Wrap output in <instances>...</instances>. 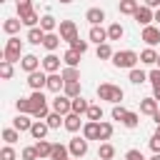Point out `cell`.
Listing matches in <instances>:
<instances>
[{"mask_svg": "<svg viewBox=\"0 0 160 160\" xmlns=\"http://www.w3.org/2000/svg\"><path fill=\"white\" fill-rule=\"evenodd\" d=\"M138 60H140V55L135 50H118L112 55V65L115 68H125V70H132L138 65Z\"/></svg>", "mask_w": 160, "mask_h": 160, "instance_id": "6da1fadb", "label": "cell"}, {"mask_svg": "<svg viewBox=\"0 0 160 160\" xmlns=\"http://www.w3.org/2000/svg\"><path fill=\"white\" fill-rule=\"evenodd\" d=\"M30 102H32V118L38 120H48V98L42 95V90H32L30 95Z\"/></svg>", "mask_w": 160, "mask_h": 160, "instance_id": "7a4b0ae2", "label": "cell"}, {"mask_svg": "<svg viewBox=\"0 0 160 160\" xmlns=\"http://www.w3.org/2000/svg\"><path fill=\"white\" fill-rule=\"evenodd\" d=\"M22 40L20 38H10L8 42H5V50H2V60H8V62H20L22 58Z\"/></svg>", "mask_w": 160, "mask_h": 160, "instance_id": "3957f363", "label": "cell"}, {"mask_svg": "<svg viewBox=\"0 0 160 160\" xmlns=\"http://www.w3.org/2000/svg\"><path fill=\"white\" fill-rule=\"evenodd\" d=\"M98 98L118 105V102L122 100V90H120L118 85H112V82H102V85H98Z\"/></svg>", "mask_w": 160, "mask_h": 160, "instance_id": "277c9868", "label": "cell"}, {"mask_svg": "<svg viewBox=\"0 0 160 160\" xmlns=\"http://www.w3.org/2000/svg\"><path fill=\"white\" fill-rule=\"evenodd\" d=\"M65 42H72V40H78L80 35H78V25L72 22V20H60V32H58Z\"/></svg>", "mask_w": 160, "mask_h": 160, "instance_id": "5b68a950", "label": "cell"}, {"mask_svg": "<svg viewBox=\"0 0 160 160\" xmlns=\"http://www.w3.org/2000/svg\"><path fill=\"white\" fill-rule=\"evenodd\" d=\"M52 112H60L62 118L72 112V100L68 95H55L52 98Z\"/></svg>", "mask_w": 160, "mask_h": 160, "instance_id": "8992f818", "label": "cell"}, {"mask_svg": "<svg viewBox=\"0 0 160 160\" xmlns=\"http://www.w3.org/2000/svg\"><path fill=\"white\" fill-rule=\"evenodd\" d=\"M132 18H135V22H138V25L148 28V25L155 20V12H152V8H148V5H140V8H138V12H135Z\"/></svg>", "mask_w": 160, "mask_h": 160, "instance_id": "52a82bcc", "label": "cell"}, {"mask_svg": "<svg viewBox=\"0 0 160 160\" xmlns=\"http://www.w3.org/2000/svg\"><path fill=\"white\" fill-rule=\"evenodd\" d=\"M140 40H145V45H148V48H155V45L160 42V28H155V25H148V28H142V35H140Z\"/></svg>", "mask_w": 160, "mask_h": 160, "instance_id": "ba28073f", "label": "cell"}, {"mask_svg": "<svg viewBox=\"0 0 160 160\" xmlns=\"http://www.w3.org/2000/svg\"><path fill=\"white\" fill-rule=\"evenodd\" d=\"M28 85H30V90H42V88H48V75L42 70H35L28 75Z\"/></svg>", "mask_w": 160, "mask_h": 160, "instance_id": "9c48e42d", "label": "cell"}, {"mask_svg": "<svg viewBox=\"0 0 160 160\" xmlns=\"http://www.w3.org/2000/svg\"><path fill=\"white\" fill-rule=\"evenodd\" d=\"M68 150H70L72 158H82V155L88 152V140H85V138H72V140L68 142Z\"/></svg>", "mask_w": 160, "mask_h": 160, "instance_id": "30bf717a", "label": "cell"}, {"mask_svg": "<svg viewBox=\"0 0 160 160\" xmlns=\"http://www.w3.org/2000/svg\"><path fill=\"white\" fill-rule=\"evenodd\" d=\"M42 70H45L48 75L58 72V70H60V58H58L55 52H48V55L42 58Z\"/></svg>", "mask_w": 160, "mask_h": 160, "instance_id": "8fae6325", "label": "cell"}, {"mask_svg": "<svg viewBox=\"0 0 160 160\" xmlns=\"http://www.w3.org/2000/svg\"><path fill=\"white\" fill-rule=\"evenodd\" d=\"M158 110H160V102H158L155 98H142V100H140V112H142V115H150V118H152Z\"/></svg>", "mask_w": 160, "mask_h": 160, "instance_id": "7c38bea8", "label": "cell"}, {"mask_svg": "<svg viewBox=\"0 0 160 160\" xmlns=\"http://www.w3.org/2000/svg\"><path fill=\"white\" fill-rule=\"evenodd\" d=\"M88 38H90L95 45H102V42H108V30H102V25H92L90 32H88Z\"/></svg>", "mask_w": 160, "mask_h": 160, "instance_id": "4fadbf2b", "label": "cell"}, {"mask_svg": "<svg viewBox=\"0 0 160 160\" xmlns=\"http://www.w3.org/2000/svg\"><path fill=\"white\" fill-rule=\"evenodd\" d=\"M20 68L30 75V72H35L38 68H40V58L38 55H22V60H20Z\"/></svg>", "mask_w": 160, "mask_h": 160, "instance_id": "5bb4252c", "label": "cell"}, {"mask_svg": "<svg viewBox=\"0 0 160 160\" xmlns=\"http://www.w3.org/2000/svg\"><path fill=\"white\" fill-rule=\"evenodd\" d=\"M82 138L85 140H100V122H85L82 125Z\"/></svg>", "mask_w": 160, "mask_h": 160, "instance_id": "9a60e30c", "label": "cell"}, {"mask_svg": "<svg viewBox=\"0 0 160 160\" xmlns=\"http://www.w3.org/2000/svg\"><path fill=\"white\" fill-rule=\"evenodd\" d=\"M20 25H22V20H20V18H5V22H2V30H5L10 38H15V35L20 32Z\"/></svg>", "mask_w": 160, "mask_h": 160, "instance_id": "2e32d148", "label": "cell"}, {"mask_svg": "<svg viewBox=\"0 0 160 160\" xmlns=\"http://www.w3.org/2000/svg\"><path fill=\"white\" fill-rule=\"evenodd\" d=\"M48 90L60 95V90H65V80H62V75H58V72L48 75Z\"/></svg>", "mask_w": 160, "mask_h": 160, "instance_id": "e0dca14e", "label": "cell"}, {"mask_svg": "<svg viewBox=\"0 0 160 160\" xmlns=\"http://www.w3.org/2000/svg\"><path fill=\"white\" fill-rule=\"evenodd\" d=\"M48 130H50V125H48V122H42V120H35V122H32V128H30V135H32L35 140H45Z\"/></svg>", "mask_w": 160, "mask_h": 160, "instance_id": "ac0fdd59", "label": "cell"}, {"mask_svg": "<svg viewBox=\"0 0 160 160\" xmlns=\"http://www.w3.org/2000/svg\"><path fill=\"white\" fill-rule=\"evenodd\" d=\"M18 18H20L22 25H28V28H35V25L40 22V15L35 12V8H32V10H25V12H18Z\"/></svg>", "mask_w": 160, "mask_h": 160, "instance_id": "d6986e66", "label": "cell"}, {"mask_svg": "<svg viewBox=\"0 0 160 160\" xmlns=\"http://www.w3.org/2000/svg\"><path fill=\"white\" fill-rule=\"evenodd\" d=\"M85 20L90 22V28H92V25H100V22L105 20V10H100V8H90V10L85 12Z\"/></svg>", "mask_w": 160, "mask_h": 160, "instance_id": "ffe728a7", "label": "cell"}, {"mask_svg": "<svg viewBox=\"0 0 160 160\" xmlns=\"http://www.w3.org/2000/svg\"><path fill=\"white\" fill-rule=\"evenodd\" d=\"M12 128H15L18 132H30V128H32V120H30L28 115H20V112H18V118L12 120Z\"/></svg>", "mask_w": 160, "mask_h": 160, "instance_id": "44dd1931", "label": "cell"}, {"mask_svg": "<svg viewBox=\"0 0 160 160\" xmlns=\"http://www.w3.org/2000/svg\"><path fill=\"white\" fill-rule=\"evenodd\" d=\"M60 40H62V38H60L58 32H48V35H45V40H42V48H45L48 52H55V50H58V45H60Z\"/></svg>", "mask_w": 160, "mask_h": 160, "instance_id": "7402d4cb", "label": "cell"}, {"mask_svg": "<svg viewBox=\"0 0 160 160\" xmlns=\"http://www.w3.org/2000/svg\"><path fill=\"white\" fill-rule=\"evenodd\" d=\"M80 125H85V122L80 120V115H75V112L65 115V130H68V132H78V130H80Z\"/></svg>", "mask_w": 160, "mask_h": 160, "instance_id": "603a6c76", "label": "cell"}, {"mask_svg": "<svg viewBox=\"0 0 160 160\" xmlns=\"http://www.w3.org/2000/svg\"><path fill=\"white\" fill-rule=\"evenodd\" d=\"M45 30L42 28H30L28 30V42H32V45H42V40H45Z\"/></svg>", "mask_w": 160, "mask_h": 160, "instance_id": "cb8c5ba5", "label": "cell"}, {"mask_svg": "<svg viewBox=\"0 0 160 160\" xmlns=\"http://www.w3.org/2000/svg\"><path fill=\"white\" fill-rule=\"evenodd\" d=\"M50 160H70V150H68V145L55 142V145H52V155H50Z\"/></svg>", "mask_w": 160, "mask_h": 160, "instance_id": "d4e9b609", "label": "cell"}, {"mask_svg": "<svg viewBox=\"0 0 160 160\" xmlns=\"http://www.w3.org/2000/svg\"><path fill=\"white\" fill-rule=\"evenodd\" d=\"M80 52H75V50H65V55H62V62L68 65V68H78L80 65Z\"/></svg>", "mask_w": 160, "mask_h": 160, "instance_id": "484cf974", "label": "cell"}, {"mask_svg": "<svg viewBox=\"0 0 160 160\" xmlns=\"http://www.w3.org/2000/svg\"><path fill=\"white\" fill-rule=\"evenodd\" d=\"M60 75H62L65 82H80V70H78V68H68V65H65Z\"/></svg>", "mask_w": 160, "mask_h": 160, "instance_id": "4316f807", "label": "cell"}, {"mask_svg": "<svg viewBox=\"0 0 160 160\" xmlns=\"http://www.w3.org/2000/svg\"><path fill=\"white\" fill-rule=\"evenodd\" d=\"M15 108H18L20 115H32V102H30V98H18V100H15Z\"/></svg>", "mask_w": 160, "mask_h": 160, "instance_id": "83f0119b", "label": "cell"}, {"mask_svg": "<svg viewBox=\"0 0 160 160\" xmlns=\"http://www.w3.org/2000/svg\"><path fill=\"white\" fill-rule=\"evenodd\" d=\"M52 145H55V142L38 140V142H35V150H38V155H40V158H50V155H52Z\"/></svg>", "mask_w": 160, "mask_h": 160, "instance_id": "f1b7e54d", "label": "cell"}, {"mask_svg": "<svg viewBox=\"0 0 160 160\" xmlns=\"http://www.w3.org/2000/svg\"><path fill=\"white\" fill-rule=\"evenodd\" d=\"M138 8H140L138 0H120V12H122V15H135Z\"/></svg>", "mask_w": 160, "mask_h": 160, "instance_id": "f546056e", "label": "cell"}, {"mask_svg": "<svg viewBox=\"0 0 160 160\" xmlns=\"http://www.w3.org/2000/svg\"><path fill=\"white\" fill-rule=\"evenodd\" d=\"M158 55H160V52H155L152 48H145V50L140 52V62H145V65H155V62H158Z\"/></svg>", "mask_w": 160, "mask_h": 160, "instance_id": "4dcf8cb0", "label": "cell"}, {"mask_svg": "<svg viewBox=\"0 0 160 160\" xmlns=\"http://www.w3.org/2000/svg\"><path fill=\"white\" fill-rule=\"evenodd\" d=\"M88 108H90V102H88L82 95L72 100V112H75V115H85V112H88Z\"/></svg>", "mask_w": 160, "mask_h": 160, "instance_id": "1f68e13d", "label": "cell"}, {"mask_svg": "<svg viewBox=\"0 0 160 160\" xmlns=\"http://www.w3.org/2000/svg\"><path fill=\"white\" fill-rule=\"evenodd\" d=\"M98 158H100V160H112V158H115V148H112L110 142H102V145L98 148Z\"/></svg>", "mask_w": 160, "mask_h": 160, "instance_id": "d6a6232c", "label": "cell"}, {"mask_svg": "<svg viewBox=\"0 0 160 160\" xmlns=\"http://www.w3.org/2000/svg\"><path fill=\"white\" fill-rule=\"evenodd\" d=\"M40 28H42L45 32H55V28H58V20H55L52 15H42V18H40Z\"/></svg>", "mask_w": 160, "mask_h": 160, "instance_id": "836d02e7", "label": "cell"}, {"mask_svg": "<svg viewBox=\"0 0 160 160\" xmlns=\"http://www.w3.org/2000/svg\"><path fill=\"white\" fill-rule=\"evenodd\" d=\"M125 35V28L120 25V22H112L110 28H108V40H120Z\"/></svg>", "mask_w": 160, "mask_h": 160, "instance_id": "e575fe53", "label": "cell"}, {"mask_svg": "<svg viewBox=\"0 0 160 160\" xmlns=\"http://www.w3.org/2000/svg\"><path fill=\"white\" fill-rule=\"evenodd\" d=\"M85 118H88L90 122H100V120H102V108H100V105H90L88 112H85Z\"/></svg>", "mask_w": 160, "mask_h": 160, "instance_id": "d590c367", "label": "cell"}, {"mask_svg": "<svg viewBox=\"0 0 160 160\" xmlns=\"http://www.w3.org/2000/svg\"><path fill=\"white\" fill-rule=\"evenodd\" d=\"M62 95H68L70 100L80 98V82H65V90H62Z\"/></svg>", "mask_w": 160, "mask_h": 160, "instance_id": "8d00e7d4", "label": "cell"}, {"mask_svg": "<svg viewBox=\"0 0 160 160\" xmlns=\"http://www.w3.org/2000/svg\"><path fill=\"white\" fill-rule=\"evenodd\" d=\"M122 125H125L128 130H132V128H138V125H140V115H138V112H132V110H128V115H125V120H122Z\"/></svg>", "mask_w": 160, "mask_h": 160, "instance_id": "74e56055", "label": "cell"}, {"mask_svg": "<svg viewBox=\"0 0 160 160\" xmlns=\"http://www.w3.org/2000/svg\"><path fill=\"white\" fill-rule=\"evenodd\" d=\"M115 52H112V48H110V42H102V45H98V60H110Z\"/></svg>", "mask_w": 160, "mask_h": 160, "instance_id": "f35d334b", "label": "cell"}, {"mask_svg": "<svg viewBox=\"0 0 160 160\" xmlns=\"http://www.w3.org/2000/svg\"><path fill=\"white\" fill-rule=\"evenodd\" d=\"M48 125H50V130H55V128H60V125H65V118L60 115V112H50L48 115V120H45Z\"/></svg>", "mask_w": 160, "mask_h": 160, "instance_id": "ab89813d", "label": "cell"}, {"mask_svg": "<svg viewBox=\"0 0 160 160\" xmlns=\"http://www.w3.org/2000/svg\"><path fill=\"white\" fill-rule=\"evenodd\" d=\"M2 140H5L8 145H12V142L20 140V132H18L15 128H5V130H2Z\"/></svg>", "mask_w": 160, "mask_h": 160, "instance_id": "60d3db41", "label": "cell"}, {"mask_svg": "<svg viewBox=\"0 0 160 160\" xmlns=\"http://www.w3.org/2000/svg\"><path fill=\"white\" fill-rule=\"evenodd\" d=\"M145 80H148V72H142V70H138V68L130 70V82H132V85H140V82H145Z\"/></svg>", "mask_w": 160, "mask_h": 160, "instance_id": "b9f144b4", "label": "cell"}, {"mask_svg": "<svg viewBox=\"0 0 160 160\" xmlns=\"http://www.w3.org/2000/svg\"><path fill=\"white\" fill-rule=\"evenodd\" d=\"M112 138V122L100 120V140H110Z\"/></svg>", "mask_w": 160, "mask_h": 160, "instance_id": "7bdbcfd3", "label": "cell"}, {"mask_svg": "<svg viewBox=\"0 0 160 160\" xmlns=\"http://www.w3.org/2000/svg\"><path fill=\"white\" fill-rule=\"evenodd\" d=\"M0 78H2V80H10V78H12V62L0 60Z\"/></svg>", "mask_w": 160, "mask_h": 160, "instance_id": "ee69618b", "label": "cell"}, {"mask_svg": "<svg viewBox=\"0 0 160 160\" xmlns=\"http://www.w3.org/2000/svg\"><path fill=\"white\" fill-rule=\"evenodd\" d=\"M70 50H75V52H80V55H85V52H88V40H80V38H78V40H72V42H70Z\"/></svg>", "mask_w": 160, "mask_h": 160, "instance_id": "f6af8a7d", "label": "cell"}, {"mask_svg": "<svg viewBox=\"0 0 160 160\" xmlns=\"http://www.w3.org/2000/svg\"><path fill=\"white\" fill-rule=\"evenodd\" d=\"M110 115H112V120H120V122H122L125 115H128V110H125L122 105H112V112H110Z\"/></svg>", "mask_w": 160, "mask_h": 160, "instance_id": "bcb514c9", "label": "cell"}, {"mask_svg": "<svg viewBox=\"0 0 160 160\" xmlns=\"http://www.w3.org/2000/svg\"><path fill=\"white\" fill-rule=\"evenodd\" d=\"M15 158H18V152L12 150V145H5L0 150V160H15Z\"/></svg>", "mask_w": 160, "mask_h": 160, "instance_id": "7dc6e473", "label": "cell"}, {"mask_svg": "<svg viewBox=\"0 0 160 160\" xmlns=\"http://www.w3.org/2000/svg\"><path fill=\"white\" fill-rule=\"evenodd\" d=\"M22 160H40V155H38L35 145H32V148H22Z\"/></svg>", "mask_w": 160, "mask_h": 160, "instance_id": "c3c4849f", "label": "cell"}, {"mask_svg": "<svg viewBox=\"0 0 160 160\" xmlns=\"http://www.w3.org/2000/svg\"><path fill=\"white\" fill-rule=\"evenodd\" d=\"M148 80L152 82V88H158V85H160V68H152V70L148 72Z\"/></svg>", "mask_w": 160, "mask_h": 160, "instance_id": "681fc988", "label": "cell"}, {"mask_svg": "<svg viewBox=\"0 0 160 160\" xmlns=\"http://www.w3.org/2000/svg\"><path fill=\"white\" fill-rule=\"evenodd\" d=\"M125 160H145V155H142L140 150H135V148H132V150H128V152H125Z\"/></svg>", "mask_w": 160, "mask_h": 160, "instance_id": "f907efd6", "label": "cell"}, {"mask_svg": "<svg viewBox=\"0 0 160 160\" xmlns=\"http://www.w3.org/2000/svg\"><path fill=\"white\" fill-rule=\"evenodd\" d=\"M25 10H32V0H18V12H25Z\"/></svg>", "mask_w": 160, "mask_h": 160, "instance_id": "816d5d0a", "label": "cell"}, {"mask_svg": "<svg viewBox=\"0 0 160 160\" xmlns=\"http://www.w3.org/2000/svg\"><path fill=\"white\" fill-rule=\"evenodd\" d=\"M150 150L152 152H160V135H152L150 138Z\"/></svg>", "mask_w": 160, "mask_h": 160, "instance_id": "f5cc1de1", "label": "cell"}, {"mask_svg": "<svg viewBox=\"0 0 160 160\" xmlns=\"http://www.w3.org/2000/svg\"><path fill=\"white\" fill-rule=\"evenodd\" d=\"M152 98L160 102V85H158V88H152Z\"/></svg>", "mask_w": 160, "mask_h": 160, "instance_id": "db71d44e", "label": "cell"}, {"mask_svg": "<svg viewBox=\"0 0 160 160\" xmlns=\"http://www.w3.org/2000/svg\"><path fill=\"white\" fill-rule=\"evenodd\" d=\"M145 5H148V8H158V5H160V0H145Z\"/></svg>", "mask_w": 160, "mask_h": 160, "instance_id": "11a10c76", "label": "cell"}, {"mask_svg": "<svg viewBox=\"0 0 160 160\" xmlns=\"http://www.w3.org/2000/svg\"><path fill=\"white\" fill-rule=\"evenodd\" d=\"M152 120H155V125H160V110H158V112L152 115Z\"/></svg>", "mask_w": 160, "mask_h": 160, "instance_id": "9f6ffc18", "label": "cell"}, {"mask_svg": "<svg viewBox=\"0 0 160 160\" xmlns=\"http://www.w3.org/2000/svg\"><path fill=\"white\" fill-rule=\"evenodd\" d=\"M150 160H160V152H152V158Z\"/></svg>", "mask_w": 160, "mask_h": 160, "instance_id": "6f0895ef", "label": "cell"}, {"mask_svg": "<svg viewBox=\"0 0 160 160\" xmlns=\"http://www.w3.org/2000/svg\"><path fill=\"white\" fill-rule=\"evenodd\" d=\"M155 20H158V22H160V10H158V12H155Z\"/></svg>", "mask_w": 160, "mask_h": 160, "instance_id": "680465c9", "label": "cell"}, {"mask_svg": "<svg viewBox=\"0 0 160 160\" xmlns=\"http://www.w3.org/2000/svg\"><path fill=\"white\" fill-rule=\"evenodd\" d=\"M60 2H62V5H68V2H72V0H60Z\"/></svg>", "mask_w": 160, "mask_h": 160, "instance_id": "91938a15", "label": "cell"}, {"mask_svg": "<svg viewBox=\"0 0 160 160\" xmlns=\"http://www.w3.org/2000/svg\"><path fill=\"white\" fill-rule=\"evenodd\" d=\"M155 135H160V125H158V130H155Z\"/></svg>", "mask_w": 160, "mask_h": 160, "instance_id": "94428289", "label": "cell"}, {"mask_svg": "<svg viewBox=\"0 0 160 160\" xmlns=\"http://www.w3.org/2000/svg\"><path fill=\"white\" fill-rule=\"evenodd\" d=\"M158 68H160V55H158Z\"/></svg>", "mask_w": 160, "mask_h": 160, "instance_id": "6125c7cd", "label": "cell"}, {"mask_svg": "<svg viewBox=\"0 0 160 160\" xmlns=\"http://www.w3.org/2000/svg\"><path fill=\"white\" fill-rule=\"evenodd\" d=\"M70 160H80V158H70Z\"/></svg>", "mask_w": 160, "mask_h": 160, "instance_id": "be15d7a7", "label": "cell"}, {"mask_svg": "<svg viewBox=\"0 0 160 160\" xmlns=\"http://www.w3.org/2000/svg\"><path fill=\"white\" fill-rule=\"evenodd\" d=\"M0 2H5V0H0Z\"/></svg>", "mask_w": 160, "mask_h": 160, "instance_id": "e7e4bbea", "label": "cell"}, {"mask_svg": "<svg viewBox=\"0 0 160 160\" xmlns=\"http://www.w3.org/2000/svg\"><path fill=\"white\" fill-rule=\"evenodd\" d=\"M98 160H100V158H98Z\"/></svg>", "mask_w": 160, "mask_h": 160, "instance_id": "03108f58", "label": "cell"}]
</instances>
